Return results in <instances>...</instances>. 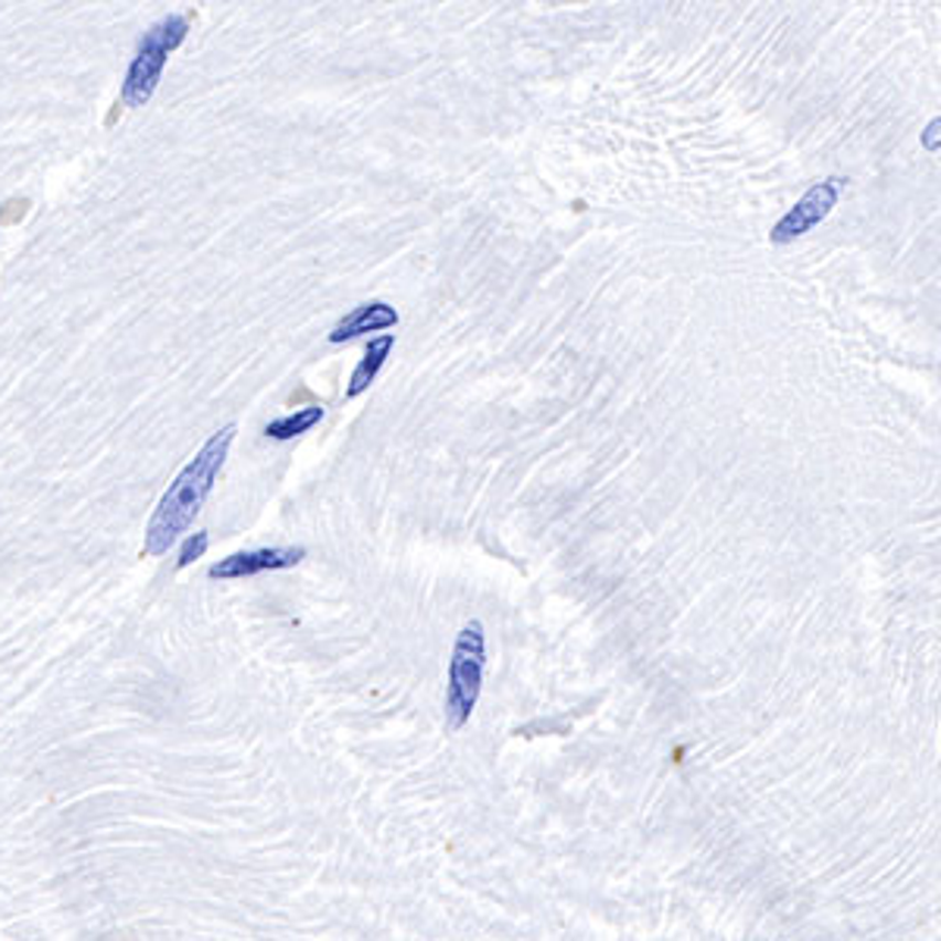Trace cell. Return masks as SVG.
<instances>
[{
	"instance_id": "obj_10",
	"label": "cell",
	"mask_w": 941,
	"mask_h": 941,
	"mask_svg": "<svg viewBox=\"0 0 941 941\" xmlns=\"http://www.w3.org/2000/svg\"><path fill=\"white\" fill-rule=\"evenodd\" d=\"M922 145L929 148V151H935V148H941V117L926 132H922Z\"/></svg>"
},
{
	"instance_id": "obj_8",
	"label": "cell",
	"mask_w": 941,
	"mask_h": 941,
	"mask_svg": "<svg viewBox=\"0 0 941 941\" xmlns=\"http://www.w3.org/2000/svg\"><path fill=\"white\" fill-rule=\"evenodd\" d=\"M321 421H323L321 405H308V408H301V411H296V415H286V418L270 421L267 427H264V434H267L270 440H296V437L308 434L311 427H318Z\"/></svg>"
},
{
	"instance_id": "obj_6",
	"label": "cell",
	"mask_w": 941,
	"mask_h": 941,
	"mask_svg": "<svg viewBox=\"0 0 941 941\" xmlns=\"http://www.w3.org/2000/svg\"><path fill=\"white\" fill-rule=\"evenodd\" d=\"M389 327H399V311L389 301H364L330 330V342L340 345V342L359 340L364 333H381Z\"/></svg>"
},
{
	"instance_id": "obj_1",
	"label": "cell",
	"mask_w": 941,
	"mask_h": 941,
	"mask_svg": "<svg viewBox=\"0 0 941 941\" xmlns=\"http://www.w3.org/2000/svg\"><path fill=\"white\" fill-rule=\"evenodd\" d=\"M233 440H236V424L221 427L211 440L201 446L199 456L189 461L173 478V483L163 490L161 502H158L154 515L145 527V546H141L145 556H154V559L167 556L173 549V543L192 527V521L199 518L201 505L207 502L214 483L221 478Z\"/></svg>"
},
{
	"instance_id": "obj_2",
	"label": "cell",
	"mask_w": 941,
	"mask_h": 941,
	"mask_svg": "<svg viewBox=\"0 0 941 941\" xmlns=\"http://www.w3.org/2000/svg\"><path fill=\"white\" fill-rule=\"evenodd\" d=\"M483 669H486V634L478 619L464 621L452 643L449 660V682H446V731H461L481 701Z\"/></svg>"
},
{
	"instance_id": "obj_3",
	"label": "cell",
	"mask_w": 941,
	"mask_h": 941,
	"mask_svg": "<svg viewBox=\"0 0 941 941\" xmlns=\"http://www.w3.org/2000/svg\"><path fill=\"white\" fill-rule=\"evenodd\" d=\"M185 35H189V20L185 17H167V20H161L145 32L136 57H132L129 69H126V79H122V104L126 107H145L148 100L154 98L167 57L180 47Z\"/></svg>"
},
{
	"instance_id": "obj_9",
	"label": "cell",
	"mask_w": 941,
	"mask_h": 941,
	"mask_svg": "<svg viewBox=\"0 0 941 941\" xmlns=\"http://www.w3.org/2000/svg\"><path fill=\"white\" fill-rule=\"evenodd\" d=\"M207 543H211V537H207L204 531H199V534H189V537H185V543H182L180 559H177V565H180V568H189L192 562L204 556Z\"/></svg>"
},
{
	"instance_id": "obj_5",
	"label": "cell",
	"mask_w": 941,
	"mask_h": 941,
	"mask_svg": "<svg viewBox=\"0 0 941 941\" xmlns=\"http://www.w3.org/2000/svg\"><path fill=\"white\" fill-rule=\"evenodd\" d=\"M304 546H264V549H248V553H233L217 565H211V578L214 581H233V578H252L260 571H280V568H296L304 559Z\"/></svg>"
},
{
	"instance_id": "obj_4",
	"label": "cell",
	"mask_w": 941,
	"mask_h": 941,
	"mask_svg": "<svg viewBox=\"0 0 941 941\" xmlns=\"http://www.w3.org/2000/svg\"><path fill=\"white\" fill-rule=\"evenodd\" d=\"M838 192H842V180H825L816 182L806 195H803L784 217H781L772 233H769V242L772 245H788V242L801 239L806 236L813 226H820L838 204Z\"/></svg>"
},
{
	"instance_id": "obj_7",
	"label": "cell",
	"mask_w": 941,
	"mask_h": 941,
	"mask_svg": "<svg viewBox=\"0 0 941 941\" xmlns=\"http://www.w3.org/2000/svg\"><path fill=\"white\" fill-rule=\"evenodd\" d=\"M393 345H396V336H393V333H383V336H377V340L367 342L364 359L359 361V367H355V371H352V377H349L345 399H359L361 393H367V389H371V383L377 381L381 367L386 364V359H389V352H393Z\"/></svg>"
}]
</instances>
